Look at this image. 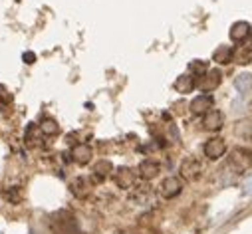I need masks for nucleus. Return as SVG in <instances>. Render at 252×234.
<instances>
[{"instance_id":"obj_1","label":"nucleus","mask_w":252,"mask_h":234,"mask_svg":"<svg viewBox=\"0 0 252 234\" xmlns=\"http://www.w3.org/2000/svg\"><path fill=\"white\" fill-rule=\"evenodd\" d=\"M228 165L234 173H244L252 167V151L244 147H234L228 155Z\"/></svg>"},{"instance_id":"obj_2","label":"nucleus","mask_w":252,"mask_h":234,"mask_svg":"<svg viewBox=\"0 0 252 234\" xmlns=\"http://www.w3.org/2000/svg\"><path fill=\"white\" fill-rule=\"evenodd\" d=\"M179 173H181V177L185 181H197L201 177V173H203V165L197 157H187V159H183V163L179 167Z\"/></svg>"},{"instance_id":"obj_3","label":"nucleus","mask_w":252,"mask_h":234,"mask_svg":"<svg viewBox=\"0 0 252 234\" xmlns=\"http://www.w3.org/2000/svg\"><path fill=\"white\" fill-rule=\"evenodd\" d=\"M137 175H139V173H135V171L129 169V167H121V169L115 171L113 179H115V183H117L119 189L133 191V189L137 187Z\"/></svg>"},{"instance_id":"obj_4","label":"nucleus","mask_w":252,"mask_h":234,"mask_svg":"<svg viewBox=\"0 0 252 234\" xmlns=\"http://www.w3.org/2000/svg\"><path fill=\"white\" fill-rule=\"evenodd\" d=\"M220 82H222V74L219 70H209L197 80V88L201 91H215L220 86Z\"/></svg>"},{"instance_id":"obj_5","label":"nucleus","mask_w":252,"mask_h":234,"mask_svg":"<svg viewBox=\"0 0 252 234\" xmlns=\"http://www.w3.org/2000/svg\"><path fill=\"white\" fill-rule=\"evenodd\" d=\"M181 191H183V183H181L179 177H167L159 185V195L163 199H175Z\"/></svg>"},{"instance_id":"obj_6","label":"nucleus","mask_w":252,"mask_h":234,"mask_svg":"<svg viewBox=\"0 0 252 234\" xmlns=\"http://www.w3.org/2000/svg\"><path fill=\"white\" fill-rule=\"evenodd\" d=\"M203 151H205V155H207L211 161H217V159H220V157L226 153V143H224L222 137H213V139H209V141L205 143Z\"/></svg>"},{"instance_id":"obj_7","label":"nucleus","mask_w":252,"mask_h":234,"mask_svg":"<svg viewBox=\"0 0 252 234\" xmlns=\"http://www.w3.org/2000/svg\"><path fill=\"white\" fill-rule=\"evenodd\" d=\"M213 107H215V99H213L209 93L197 95V97L191 101V113H193V115H207L209 111H213Z\"/></svg>"},{"instance_id":"obj_8","label":"nucleus","mask_w":252,"mask_h":234,"mask_svg":"<svg viewBox=\"0 0 252 234\" xmlns=\"http://www.w3.org/2000/svg\"><path fill=\"white\" fill-rule=\"evenodd\" d=\"M70 155H72V161H74V163H78V165H88V163L92 161V157H94V151H92L90 145L80 143V145H76V147L72 149Z\"/></svg>"},{"instance_id":"obj_9","label":"nucleus","mask_w":252,"mask_h":234,"mask_svg":"<svg viewBox=\"0 0 252 234\" xmlns=\"http://www.w3.org/2000/svg\"><path fill=\"white\" fill-rule=\"evenodd\" d=\"M205 129H209V131H219V129H222V125H224V113L222 111H219V109H213V111H209L207 115H205Z\"/></svg>"},{"instance_id":"obj_10","label":"nucleus","mask_w":252,"mask_h":234,"mask_svg":"<svg viewBox=\"0 0 252 234\" xmlns=\"http://www.w3.org/2000/svg\"><path fill=\"white\" fill-rule=\"evenodd\" d=\"M159 171H161L159 163H157V161H151V159H145V161L139 165V169H137L139 177H141V179H145V181L155 179L157 175H159Z\"/></svg>"},{"instance_id":"obj_11","label":"nucleus","mask_w":252,"mask_h":234,"mask_svg":"<svg viewBox=\"0 0 252 234\" xmlns=\"http://www.w3.org/2000/svg\"><path fill=\"white\" fill-rule=\"evenodd\" d=\"M197 88V78L193 74H183L175 80V89L179 93H191Z\"/></svg>"},{"instance_id":"obj_12","label":"nucleus","mask_w":252,"mask_h":234,"mask_svg":"<svg viewBox=\"0 0 252 234\" xmlns=\"http://www.w3.org/2000/svg\"><path fill=\"white\" fill-rule=\"evenodd\" d=\"M153 199V191L149 185H137L133 191H131V201L135 205H149Z\"/></svg>"},{"instance_id":"obj_13","label":"nucleus","mask_w":252,"mask_h":234,"mask_svg":"<svg viewBox=\"0 0 252 234\" xmlns=\"http://www.w3.org/2000/svg\"><path fill=\"white\" fill-rule=\"evenodd\" d=\"M70 189H72V193L78 199H86L92 193V181L88 177H78V179H74V183H72Z\"/></svg>"},{"instance_id":"obj_14","label":"nucleus","mask_w":252,"mask_h":234,"mask_svg":"<svg viewBox=\"0 0 252 234\" xmlns=\"http://www.w3.org/2000/svg\"><path fill=\"white\" fill-rule=\"evenodd\" d=\"M234 88L238 89L240 95H252V74H238L234 78Z\"/></svg>"},{"instance_id":"obj_15","label":"nucleus","mask_w":252,"mask_h":234,"mask_svg":"<svg viewBox=\"0 0 252 234\" xmlns=\"http://www.w3.org/2000/svg\"><path fill=\"white\" fill-rule=\"evenodd\" d=\"M111 175H113V165H111L109 161L101 159V161H97V163L94 165V177H95L97 181H105L107 177H111Z\"/></svg>"},{"instance_id":"obj_16","label":"nucleus","mask_w":252,"mask_h":234,"mask_svg":"<svg viewBox=\"0 0 252 234\" xmlns=\"http://www.w3.org/2000/svg\"><path fill=\"white\" fill-rule=\"evenodd\" d=\"M250 26H248V22H234L232 24V28H230V40L232 42H242V40H246L248 36H250Z\"/></svg>"},{"instance_id":"obj_17","label":"nucleus","mask_w":252,"mask_h":234,"mask_svg":"<svg viewBox=\"0 0 252 234\" xmlns=\"http://www.w3.org/2000/svg\"><path fill=\"white\" fill-rule=\"evenodd\" d=\"M234 60V50L230 46H219L213 54V62L217 64H228Z\"/></svg>"},{"instance_id":"obj_18","label":"nucleus","mask_w":252,"mask_h":234,"mask_svg":"<svg viewBox=\"0 0 252 234\" xmlns=\"http://www.w3.org/2000/svg\"><path fill=\"white\" fill-rule=\"evenodd\" d=\"M40 131H42V135H48V137H52V135H58V131H60V125L54 121V119H44L40 125Z\"/></svg>"},{"instance_id":"obj_19","label":"nucleus","mask_w":252,"mask_h":234,"mask_svg":"<svg viewBox=\"0 0 252 234\" xmlns=\"http://www.w3.org/2000/svg\"><path fill=\"white\" fill-rule=\"evenodd\" d=\"M189 70L193 72V76H203V74H207L209 72V64L207 62H203V60H193L191 64H189Z\"/></svg>"},{"instance_id":"obj_20","label":"nucleus","mask_w":252,"mask_h":234,"mask_svg":"<svg viewBox=\"0 0 252 234\" xmlns=\"http://www.w3.org/2000/svg\"><path fill=\"white\" fill-rule=\"evenodd\" d=\"M236 58H238V62H240V64H248V62H252V48H244V50H240V52L236 54Z\"/></svg>"},{"instance_id":"obj_21","label":"nucleus","mask_w":252,"mask_h":234,"mask_svg":"<svg viewBox=\"0 0 252 234\" xmlns=\"http://www.w3.org/2000/svg\"><path fill=\"white\" fill-rule=\"evenodd\" d=\"M242 193H244V195H252V175L244 179V183H242Z\"/></svg>"},{"instance_id":"obj_22","label":"nucleus","mask_w":252,"mask_h":234,"mask_svg":"<svg viewBox=\"0 0 252 234\" xmlns=\"http://www.w3.org/2000/svg\"><path fill=\"white\" fill-rule=\"evenodd\" d=\"M24 62H28V64H34V54H32V52L24 54Z\"/></svg>"},{"instance_id":"obj_23","label":"nucleus","mask_w":252,"mask_h":234,"mask_svg":"<svg viewBox=\"0 0 252 234\" xmlns=\"http://www.w3.org/2000/svg\"><path fill=\"white\" fill-rule=\"evenodd\" d=\"M250 38H252V32H250Z\"/></svg>"}]
</instances>
